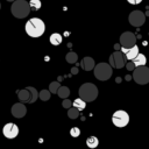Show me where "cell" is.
I'll use <instances>...</instances> for the list:
<instances>
[{"mask_svg": "<svg viewBox=\"0 0 149 149\" xmlns=\"http://www.w3.org/2000/svg\"><path fill=\"white\" fill-rule=\"evenodd\" d=\"M70 135H71L72 137H78V136L80 135V129H79L78 127H72V128L70 129Z\"/></svg>", "mask_w": 149, "mask_h": 149, "instance_id": "cell-26", "label": "cell"}, {"mask_svg": "<svg viewBox=\"0 0 149 149\" xmlns=\"http://www.w3.org/2000/svg\"><path fill=\"white\" fill-rule=\"evenodd\" d=\"M0 9H1V3H0Z\"/></svg>", "mask_w": 149, "mask_h": 149, "instance_id": "cell-33", "label": "cell"}, {"mask_svg": "<svg viewBox=\"0 0 149 149\" xmlns=\"http://www.w3.org/2000/svg\"><path fill=\"white\" fill-rule=\"evenodd\" d=\"M79 109L78 108H76L74 106L73 107H70L69 108V111H68V116L70 118V119H77L78 116H79Z\"/></svg>", "mask_w": 149, "mask_h": 149, "instance_id": "cell-23", "label": "cell"}, {"mask_svg": "<svg viewBox=\"0 0 149 149\" xmlns=\"http://www.w3.org/2000/svg\"><path fill=\"white\" fill-rule=\"evenodd\" d=\"M2 134L7 139H15L19 135V127L15 123H6L2 128Z\"/></svg>", "mask_w": 149, "mask_h": 149, "instance_id": "cell-10", "label": "cell"}, {"mask_svg": "<svg viewBox=\"0 0 149 149\" xmlns=\"http://www.w3.org/2000/svg\"><path fill=\"white\" fill-rule=\"evenodd\" d=\"M136 43V36L132 31H125L120 36V45L125 48H130Z\"/></svg>", "mask_w": 149, "mask_h": 149, "instance_id": "cell-9", "label": "cell"}, {"mask_svg": "<svg viewBox=\"0 0 149 149\" xmlns=\"http://www.w3.org/2000/svg\"><path fill=\"white\" fill-rule=\"evenodd\" d=\"M128 21L133 27H141L146 22V15L141 10H133L128 16Z\"/></svg>", "mask_w": 149, "mask_h": 149, "instance_id": "cell-8", "label": "cell"}, {"mask_svg": "<svg viewBox=\"0 0 149 149\" xmlns=\"http://www.w3.org/2000/svg\"><path fill=\"white\" fill-rule=\"evenodd\" d=\"M16 93H17V98L21 102H29L31 95H30V91L27 87L22 88V90H19Z\"/></svg>", "mask_w": 149, "mask_h": 149, "instance_id": "cell-14", "label": "cell"}, {"mask_svg": "<svg viewBox=\"0 0 149 149\" xmlns=\"http://www.w3.org/2000/svg\"><path fill=\"white\" fill-rule=\"evenodd\" d=\"M50 95H51V92L49 90H42L38 92V98L42 100V101H47L50 99Z\"/></svg>", "mask_w": 149, "mask_h": 149, "instance_id": "cell-22", "label": "cell"}, {"mask_svg": "<svg viewBox=\"0 0 149 149\" xmlns=\"http://www.w3.org/2000/svg\"><path fill=\"white\" fill-rule=\"evenodd\" d=\"M71 72H72V73H78V69H77V68H73V69L71 70Z\"/></svg>", "mask_w": 149, "mask_h": 149, "instance_id": "cell-30", "label": "cell"}, {"mask_svg": "<svg viewBox=\"0 0 149 149\" xmlns=\"http://www.w3.org/2000/svg\"><path fill=\"white\" fill-rule=\"evenodd\" d=\"M127 1H128L130 5H139L142 0H127Z\"/></svg>", "mask_w": 149, "mask_h": 149, "instance_id": "cell-29", "label": "cell"}, {"mask_svg": "<svg viewBox=\"0 0 149 149\" xmlns=\"http://www.w3.org/2000/svg\"><path fill=\"white\" fill-rule=\"evenodd\" d=\"M72 106H74L76 108H78L79 111H83L85 107H86V101L83 100L81 98H77L72 101Z\"/></svg>", "mask_w": 149, "mask_h": 149, "instance_id": "cell-18", "label": "cell"}, {"mask_svg": "<svg viewBox=\"0 0 149 149\" xmlns=\"http://www.w3.org/2000/svg\"><path fill=\"white\" fill-rule=\"evenodd\" d=\"M10 112H12V115L14 116V118H23L24 115H26V113H27V108H26V106H24V104L23 102H16V104H14L13 106H12V109H10Z\"/></svg>", "mask_w": 149, "mask_h": 149, "instance_id": "cell-11", "label": "cell"}, {"mask_svg": "<svg viewBox=\"0 0 149 149\" xmlns=\"http://www.w3.org/2000/svg\"><path fill=\"white\" fill-rule=\"evenodd\" d=\"M114 48H115V50H119V48H120V44H115V45H114Z\"/></svg>", "mask_w": 149, "mask_h": 149, "instance_id": "cell-31", "label": "cell"}, {"mask_svg": "<svg viewBox=\"0 0 149 149\" xmlns=\"http://www.w3.org/2000/svg\"><path fill=\"white\" fill-rule=\"evenodd\" d=\"M98 93H99L98 92V87L94 84H92V83H85V84H83L79 87V91H78L79 98H81L86 102H90V101L95 100L97 97H98Z\"/></svg>", "mask_w": 149, "mask_h": 149, "instance_id": "cell-3", "label": "cell"}, {"mask_svg": "<svg viewBox=\"0 0 149 149\" xmlns=\"http://www.w3.org/2000/svg\"><path fill=\"white\" fill-rule=\"evenodd\" d=\"M24 30L28 34V36H30L33 38H37V37H41L44 34L45 24L41 19L31 17L27 21V23L24 26Z\"/></svg>", "mask_w": 149, "mask_h": 149, "instance_id": "cell-1", "label": "cell"}, {"mask_svg": "<svg viewBox=\"0 0 149 149\" xmlns=\"http://www.w3.org/2000/svg\"><path fill=\"white\" fill-rule=\"evenodd\" d=\"M109 65L114 69H122L126 65V56L122 51L115 50L109 56Z\"/></svg>", "mask_w": 149, "mask_h": 149, "instance_id": "cell-7", "label": "cell"}, {"mask_svg": "<svg viewBox=\"0 0 149 149\" xmlns=\"http://www.w3.org/2000/svg\"><path fill=\"white\" fill-rule=\"evenodd\" d=\"M59 86H61V85H59L58 81H52V83H50V85H49V91H50L51 93L56 94V93H57V90H58Z\"/></svg>", "mask_w": 149, "mask_h": 149, "instance_id": "cell-25", "label": "cell"}, {"mask_svg": "<svg viewBox=\"0 0 149 149\" xmlns=\"http://www.w3.org/2000/svg\"><path fill=\"white\" fill-rule=\"evenodd\" d=\"M112 122L115 127H119V128H122V127H126L128 123H129V115L126 111H122V109H119L116 112L113 113L112 115Z\"/></svg>", "mask_w": 149, "mask_h": 149, "instance_id": "cell-6", "label": "cell"}, {"mask_svg": "<svg viewBox=\"0 0 149 149\" xmlns=\"http://www.w3.org/2000/svg\"><path fill=\"white\" fill-rule=\"evenodd\" d=\"M7 1H8V2H13L14 0H7Z\"/></svg>", "mask_w": 149, "mask_h": 149, "instance_id": "cell-32", "label": "cell"}, {"mask_svg": "<svg viewBox=\"0 0 149 149\" xmlns=\"http://www.w3.org/2000/svg\"><path fill=\"white\" fill-rule=\"evenodd\" d=\"M86 144H87L88 148L94 149V148L98 147L99 140H98V137H95V136H90V137H87V140H86Z\"/></svg>", "mask_w": 149, "mask_h": 149, "instance_id": "cell-19", "label": "cell"}, {"mask_svg": "<svg viewBox=\"0 0 149 149\" xmlns=\"http://www.w3.org/2000/svg\"><path fill=\"white\" fill-rule=\"evenodd\" d=\"M132 61H133V63H134L135 66H140V65H146L147 64V57L143 54H140V52Z\"/></svg>", "mask_w": 149, "mask_h": 149, "instance_id": "cell-15", "label": "cell"}, {"mask_svg": "<svg viewBox=\"0 0 149 149\" xmlns=\"http://www.w3.org/2000/svg\"><path fill=\"white\" fill-rule=\"evenodd\" d=\"M29 6H30V9L38 10L42 7V2L41 0H29Z\"/></svg>", "mask_w": 149, "mask_h": 149, "instance_id": "cell-24", "label": "cell"}, {"mask_svg": "<svg viewBox=\"0 0 149 149\" xmlns=\"http://www.w3.org/2000/svg\"><path fill=\"white\" fill-rule=\"evenodd\" d=\"M57 95L62 99H65L70 95V88L66 87V86H59L58 90H57Z\"/></svg>", "mask_w": 149, "mask_h": 149, "instance_id": "cell-17", "label": "cell"}, {"mask_svg": "<svg viewBox=\"0 0 149 149\" xmlns=\"http://www.w3.org/2000/svg\"><path fill=\"white\" fill-rule=\"evenodd\" d=\"M80 65H81V69H83V70H85V71H91V70H93L95 63H94V59H93L92 57L86 56V57H84V58L81 59Z\"/></svg>", "mask_w": 149, "mask_h": 149, "instance_id": "cell-13", "label": "cell"}, {"mask_svg": "<svg viewBox=\"0 0 149 149\" xmlns=\"http://www.w3.org/2000/svg\"><path fill=\"white\" fill-rule=\"evenodd\" d=\"M49 40H50V43H51L52 45H59V44L62 43V41H63V37H62V35L58 34V33H52V34L50 35Z\"/></svg>", "mask_w": 149, "mask_h": 149, "instance_id": "cell-16", "label": "cell"}, {"mask_svg": "<svg viewBox=\"0 0 149 149\" xmlns=\"http://www.w3.org/2000/svg\"><path fill=\"white\" fill-rule=\"evenodd\" d=\"M121 51L125 54L126 56V59L128 61H132L137 54H139V47L136 44H134L133 47L130 48H125V47H121Z\"/></svg>", "mask_w": 149, "mask_h": 149, "instance_id": "cell-12", "label": "cell"}, {"mask_svg": "<svg viewBox=\"0 0 149 149\" xmlns=\"http://www.w3.org/2000/svg\"><path fill=\"white\" fill-rule=\"evenodd\" d=\"M65 59H66L68 63H70V64H74V63L77 62V59H78V55H77L76 52H73V51H70V52L66 54Z\"/></svg>", "mask_w": 149, "mask_h": 149, "instance_id": "cell-21", "label": "cell"}, {"mask_svg": "<svg viewBox=\"0 0 149 149\" xmlns=\"http://www.w3.org/2000/svg\"><path fill=\"white\" fill-rule=\"evenodd\" d=\"M126 68L129 70V71H132V70H134L135 69V65H134V63H133V61H130V62H128L127 64H126Z\"/></svg>", "mask_w": 149, "mask_h": 149, "instance_id": "cell-28", "label": "cell"}, {"mask_svg": "<svg viewBox=\"0 0 149 149\" xmlns=\"http://www.w3.org/2000/svg\"><path fill=\"white\" fill-rule=\"evenodd\" d=\"M113 68L109 65V63H99L94 65V77L98 80H107L113 74Z\"/></svg>", "mask_w": 149, "mask_h": 149, "instance_id": "cell-4", "label": "cell"}, {"mask_svg": "<svg viewBox=\"0 0 149 149\" xmlns=\"http://www.w3.org/2000/svg\"><path fill=\"white\" fill-rule=\"evenodd\" d=\"M27 88L30 91V95H31L28 104H33V102H35V101L37 100V98H38V92H37V90H36L35 87H33V86H28Z\"/></svg>", "mask_w": 149, "mask_h": 149, "instance_id": "cell-20", "label": "cell"}, {"mask_svg": "<svg viewBox=\"0 0 149 149\" xmlns=\"http://www.w3.org/2000/svg\"><path fill=\"white\" fill-rule=\"evenodd\" d=\"M62 106H63L64 108H70V107L72 106V101L69 100L68 98H65V99L63 100V102H62Z\"/></svg>", "mask_w": 149, "mask_h": 149, "instance_id": "cell-27", "label": "cell"}, {"mask_svg": "<svg viewBox=\"0 0 149 149\" xmlns=\"http://www.w3.org/2000/svg\"><path fill=\"white\" fill-rule=\"evenodd\" d=\"M10 12L16 19H24L30 13L29 2L26 0H14L10 6Z\"/></svg>", "mask_w": 149, "mask_h": 149, "instance_id": "cell-2", "label": "cell"}, {"mask_svg": "<svg viewBox=\"0 0 149 149\" xmlns=\"http://www.w3.org/2000/svg\"><path fill=\"white\" fill-rule=\"evenodd\" d=\"M133 79L139 85H146L149 83V68L146 65L135 66L133 70Z\"/></svg>", "mask_w": 149, "mask_h": 149, "instance_id": "cell-5", "label": "cell"}]
</instances>
